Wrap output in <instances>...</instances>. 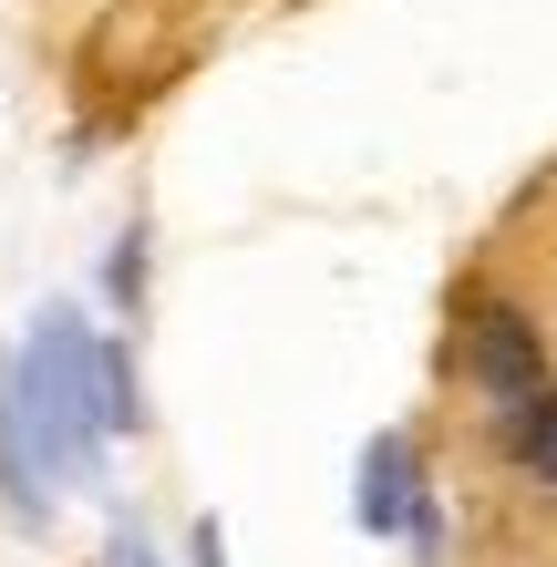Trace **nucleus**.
<instances>
[{"mask_svg":"<svg viewBox=\"0 0 557 567\" xmlns=\"http://www.w3.org/2000/svg\"><path fill=\"white\" fill-rule=\"evenodd\" d=\"M93 361H104V330H93L73 299H42L21 330V351L0 361V392H11V413L31 433V454H42L52 485H83L93 464H104V382H93Z\"/></svg>","mask_w":557,"mask_h":567,"instance_id":"f257e3e1","label":"nucleus"},{"mask_svg":"<svg viewBox=\"0 0 557 567\" xmlns=\"http://www.w3.org/2000/svg\"><path fill=\"white\" fill-rule=\"evenodd\" d=\"M465 372L496 392V403H527V392H547V341L527 330V310L485 299V310L465 320Z\"/></svg>","mask_w":557,"mask_h":567,"instance_id":"f03ea898","label":"nucleus"},{"mask_svg":"<svg viewBox=\"0 0 557 567\" xmlns=\"http://www.w3.org/2000/svg\"><path fill=\"white\" fill-rule=\"evenodd\" d=\"M372 526V537H403V526L423 516V464H413V444L403 433H382V444L362 454V506H351Z\"/></svg>","mask_w":557,"mask_h":567,"instance_id":"7ed1b4c3","label":"nucleus"},{"mask_svg":"<svg viewBox=\"0 0 557 567\" xmlns=\"http://www.w3.org/2000/svg\"><path fill=\"white\" fill-rule=\"evenodd\" d=\"M506 444H516V464H527L537 485H557V382L527 392V403L506 413Z\"/></svg>","mask_w":557,"mask_h":567,"instance_id":"20e7f679","label":"nucleus"},{"mask_svg":"<svg viewBox=\"0 0 557 567\" xmlns=\"http://www.w3.org/2000/svg\"><path fill=\"white\" fill-rule=\"evenodd\" d=\"M93 382H104V444L145 423V392H135V361H124V341H104V361H93Z\"/></svg>","mask_w":557,"mask_h":567,"instance_id":"39448f33","label":"nucleus"},{"mask_svg":"<svg viewBox=\"0 0 557 567\" xmlns=\"http://www.w3.org/2000/svg\"><path fill=\"white\" fill-rule=\"evenodd\" d=\"M104 567H155V547L135 537V526H114V547H104Z\"/></svg>","mask_w":557,"mask_h":567,"instance_id":"423d86ee","label":"nucleus"}]
</instances>
